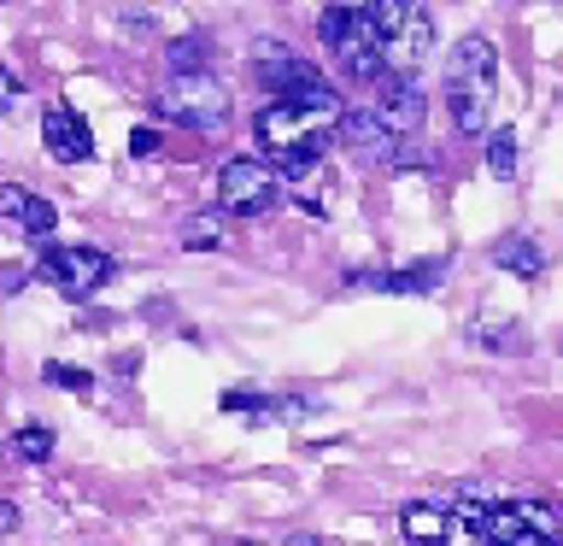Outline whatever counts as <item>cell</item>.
<instances>
[{
	"mask_svg": "<svg viewBox=\"0 0 563 546\" xmlns=\"http://www.w3.org/2000/svg\"><path fill=\"white\" fill-rule=\"evenodd\" d=\"M253 70H258V83H271L276 95H288V88L306 77V59L288 47V42H276V35H264V42H253Z\"/></svg>",
	"mask_w": 563,
	"mask_h": 546,
	"instance_id": "7c38bea8",
	"label": "cell"
},
{
	"mask_svg": "<svg viewBox=\"0 0 563 546\" xmlns=\"http://www.w3.org/2000/svg\"><path fill=\"white\" fill-rule=\"evenodd\" d=\"M253 130H258L264 159H271L282 176H306V171H317V159H323L329 135L341 130V118L306 112V106H294V100H271Z\"/></svg>",
	"mask_w": 563,
	"mask_h": 546,
	"instance_id": "6da1fadb",
	"label": "cell"
},
{
	"mask_svg": "<svg viewBox=\"0 0 563 546\" xmlns=\"http://www.w3.org/2000/svg\"><path fill=\"white\" fill-rule=\"evenodd\" d=\"M487 171L499 176V183L517 176V130H493L487 135Z\"/></svg>",
	"mask_w": 563,
	"mask_h": 546,
	"instance_id": "e0dca14e",
	"label": "cell"
},
{
	"mask_svg": "<svg viewBox=\"0 0 563 546\" xmlns=\"http://www.w3.org/2000/svg\"><path fill=\"white\" fill-rule=\"evenodd\" d=\"M183 241H188V247H218L223 236H218V223H211V218H200V223H194V229H188Z\"/></svg>",
	"mask_w": 563,
	"mask_h": 546,
	"instance_id": "ffe728a7",
	"label": "cell"
},
{
	"mask_svg": "<svg viewBox=\"0 0 563 546\" xmlns=\"http://www.w3.org/2000/svg\"><path fill=\"white\" fill-rule=\"evenodd\" d=\"M452 505H405L399 511V535L411 546H446L452 540Z\"/></svg>",
	"mask_w": 563,
	"mask_h": 546,
	"instance_id": "4fadbf2b",
	"label": "cell"
},
{
	"mask_svg": "<svg viewBox=\"0 0 563 546\" xmlns=\"http://www.w3.org/2000/svg\"><path fill=\"white\" fill-rule=\"evenodd\" d=\"M42 141H47V153L59 159V165H82V159L95 153L88 118H82V112H70V106H53V112L42 118Z\"/></svg>",
	"mask_w": 563,
	"mask_h": 546,
	"instance_id": "52a82bcc",
	"label": "cell"
},
{
	"mask_svg": "<svg viewBox=\"0 0 563 546\" xmlns=\"http://www.w3.org/2000/svg\"><path fill=\"white\" fill-rule=\"evenodd\" d=\"M165 65L176 77H188V70H211V35H176L165 47Z\"/></svg>",
	"mask_w": 563,
	"mask_h": 546,
	"instance_id": "2e32d148",
	"label": "cell"
},
{
	"mask_svg": "<svg viewBox=\"0 0 563 546\" xmlns=\"http://www.w3.org/2000/svg\"><path fill=\"white\" fill-rule=\"evenodd\" d=\"M334 7H346V0H334Z\"/></svg>",
	"mask_w": 563,
	"mask_h": 546,
	"instance_id": "4316f807",
	"label": "cell"
},
{
	"mask_svg": "<svg viewBox=\"0 0 563 546\" xmlns=\"http://www.w3.org/2000/svg\"><path fill=\"white\" fill-rule=\"evenodd\" d=\"M376 118H382L399 141H405V135H417V130H422V88H417L411 77H387V83H382Z\"/></svg>",
	"mask_w": 563,
	"mask_h": 546,
	"instance_id": "30bf717a",
	"label": "cell"
},
{
	"mask_svg": "<svg viewBox=\"0 0 563 546\" xmlns=\"http://www.w3.org/2000/svg\"><path fill=\"white\" fill-rule=\"evenodd\" d=\"M18 523V511H12V500H0V528H12Z\"/></svg>",
	"mask_w": 563,
	"mask_h": 546,
	"instance_id": "cb8c5ba5",
	"label": "cell"
},
{
	"mask_svg": "<svg viewBox=\"0 0 563 546\" xmlns=\"http://www.w3.org/2000/svg\"><path fill=\"white\" fill-rule=\"evenodd\" d=\"M317 35H323V47L334 53V65H341L352 83H382L387 42L376 35V24H369L364 7H329L323 24H317Z\"/></svg>",
	"mask_w": 563,
	"mask_h": 546,
	"instance_id": "3957f363",
	"label": "cell"
},
{
	"mask_svg": "<svg viewBox=\"0 0 563 546\" xmlns=\"http://www.w3.org/2000/svg\"><path fill=\"white\" fill-rule=\"evenodd\" d=\"M235 546H253V540H235Z\"/></svg>",
	"mask_w": 563,
	"mask_h": 546,
	"instance_id": "484cf974",
	"label": "cell"
},
{
	"mask_svg": "<svg viewBox=\"0 0 563 546\" xmlns=\"http://www.w3.org/2000/svg\"><path fill=\"white\" fill-rule=\"evenodd\" d=\"M12 452L24 458V465H42V458H53V429H42V423H24V429L12 435Z\"/></svg>",
	"mask_w": 563,
	"mask_h": 546,
	"instance_id": "ac0fdd59",
	"label": "cell"
},
{
	"mask_svg": "<svg viewBox=\"0 0 563 546\" xmlns=\"http://www.w3.org/2000/svg\"><path fill=\"white\" fill-rule=\"evenodd\" d=\"M12 100H18V77L0 65V112H12Z\"/></svg>",
	"mask_w": 563,
	"mask_h": 546,
	"instance_id": "44dd1931",
	"label": "cell"
},
{
	"mask_svg": "<svg viewBox=\"0 0 563 546\" xmlns=\"http://www.w3.org/2000/svg\"><path fill=\"white\" fill-rule=\"evenodd\" d=\"M429 47H434V18L422 7H411V18L399 24V35L387 42V70H394V77H411V70L429 59Z\"/></svg>",
	"mask_w": 563,
	"mask_h": 546,
	"instance_id": "9c48e42d",
	"label": "cell"
},
{
	"mask_svg": "<svg viewBox=\"0 0 563 546\" xmlns=\"http://www.w3.org/2000/svg\"><path fill=\"white\" fill-rule=\"evenodd\" d=\"M505 546H552V535H534V528H528V535H517V540H505Z\"/></svg>",
	"mask_w": 563,
	"mask_h": 546,
	"instance_id": "603a6c76",
	"label": "cell"
},
{
	"mask_svg": "<svg viewBox=\"0 0 563 546\" xmlns=\"http://www.w3.org/2000/svg\"><path fill=\"white\" fill-rule=\"evenodd\" d=\"M334 135H341L358 159H369V165H387V159H399V135L387 130L376 112H341V130H334Z\"/></svg>",
	"mask_w": 563,
	"mask_h": 546,
	"instance_id": "ba28073f",
	"label": "cell"
},
{
	"mask_svg": "<svg viewBox=\"0 0 563 546\" xmlns=\"http://www.w3.org/2000/svg\"><path fill=\"white\" fill-rule=\"evenodd\" d=\"M294 546H323V540H311V535H299V540H294Z\"/></svg>",
	"mask_w": 563,
	"mask_h": 546,
	"instance_id": "d4e9b609",
	"label": "cell"
},
{
	"mask_svg": "<svg viewBox=\"0 0 563 546\" xmlns=\"http://www.w3.org/2000/svg\"><path fill=\"white\" fill-rule=\"evenodd\" d=\"M130 148H135L141 159H147V153L158 148V135H153V130H135V135H130Z\"/></svg>",
	"mask_w": 563,
	"mask_h": 546,
	"instance_id": "7402d4cb",
	"label": "cell"
},
{
	"mask_svg": "<svg viewBox=\"0 0 563 546\" xmlns=\"http://www.w3.org/2000/svg\"><path fill=\"white\" fill-rule=\"evenodd\" d=\"M0 218L18 223L24 236H53L59 211H53V200H42V194H30V188H18V183H0Z\"/></svg>",
	"mask_w": 563,
	"mask_h": 546,
	"instance_id": "8fae6325",
	"label": "cell"
},
{
	"mask_svg": "<svg viewBox=\"0 0 563 546\" xmlns=\"http://www.w3.org/2000/svg\"><path fill=\"white\" fill-rule=\"evenodd\" d=\"M440 276H446V259H422V264L394 271V276H352V282H358V288H387V294H429Z\"/></svg>",
	"mask_w": 563,
	"mask_h": 546,
	"instance_id": "5bb4252c",
	"label": "cell"
},
{
	"mask_svg": "<svg viewBox=\"0 0 563 546\" xmlns=\"http://www.w3.org/2000/svg\"><path fill=\"white\" fill-rule=\"evenodd\" d=\"M47 382H53V387H77V394H88V376H82V370H65V364H47Z\"/></svg>",
	"mask_w": 563,
	"mask_h": 546,
	"instance_id": "d6986e66",
	"label": "cell"
},
{
	"mask_svg": "<svg viewBox=\"0 0 563 546\" xmlns=\"http://www.w3.org/2000/svg\"><path fill=\"white\" fill-rule=\"evenodd\" d=\"M218 206L229 218H258L276 206V171L271 159H229L218 171Z\"/></svg>",
	"mask_w": 563,
	"mask_h": 546,
	"instance_id": "8992f818",
	"label": "cell"
},
{
	"mask_svg": "<svg viewBox=\"0 0 563 546\" xmlns=\"http://www.w3.org/2000/svg\"><path fill=\"white\" fill-rule=\"evenodd\" d=\"M118 264L100 253V247H47L42 264H35V276L47 282V288H59L65 299H95L106 282H112Z\"/></svg>",
	"mask_w": 563,
	"mask_h": 546,
	"instance_id": "5b68a950",
	"label": "cell"
},
{
	"mask_svg": "<svg viewBox=\"0 0 563 546\" xmlns=\"http://www.w3.org/2000/svg\"><path fill=\"white\" fill-rule=\"evenodd\" d=\"M493 259H499V271H510V276H522V282H534L540 276V247L528 241V236H505L499 247H493Z\"/></svg>",
	"mask_w": 563,
	"mask_h": 546,
	"instance_id": "9a60e30c",
	"label": "cell"
},
{
	"mask_svg": "<svg viewBox=\"0 0 563 546\" xmlns=\"http://www.w3.org/2000/svg\"><path fill=\"white\" fill-rule=\"evenodd\" d=\"M158 118H170V123H183V130H206V135H218L223 123H229V88L211 77V70H188V77H170L165 88H158Z\"/></svg>",
	"mask_w": 563,
	"mask_h": 546,
	"instance_id": "277c9868",
	"label": "cell"
},
{
	"mask_svg": "<svg viewBox=\"0 0 563 546\" xmlns=\"http://www.w3.org/2000/svg\"><path fill=\"white\" fill-rule=\"evenodd\" d=\"M493 88H499V53L487 35H464L446 59V106L464 135H487L493 123Z\"/></svg>",
	"mask_w": 563,
	"mask_h": 546,
	"instance_id": "7a4b0ae2",
	"label": "cell"
}]
</instances>
